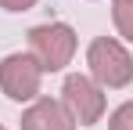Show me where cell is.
<instances>
[{
    "label": "cell",
    "mask_w": 133,
    "mask_h": 130,
    "mask_svg": "<svg viewBox=\"0 0 133 130\" xmlns=\"http://www.w3.org/2000/svg\"><path fill=\"white\" fill-rule=\"evenodd\" d=\"M87 69L101 90H119L133 83V54L111 36H97L87 47Z\"/></svg>",
    "instance_id": "cell-1"
},
{
    "label": "cell",
    "mask_w": 133,
    "mask_h": 130,
    "mask_svg": "<svg viewBox=\"0 0 133 130\" xmlns=\"http://www.w3.org/2000/svg\"><path fill=\"white\" fill-rule=\"evenodd\" d=\"M111 22H115L119 36L133 43V0H111Z\"/></svg>",
    "instance_id": "cell-6"
},
{
    "label": "cell",
    "mask_w": 133,
    "mask_h": 130,
    "mask_svg": "<svg viewBox=\"0 0 133 130\" xmlns=\"http://www.w3.org/2000/svg\"><path fill=\"white\" fill-rule=\"evenodd\" d=\"M61 105H65V112L79 127H94V123H101L108 101H104V90L94 83L90 76L72 72V76H65V83H61Z\"/></svg>",
    "instance_id": "cell-3"
},
{
    "label": "cell",
    "mask_w": 133,
    "mask_h": 130,
    "mask_svg": "<svg viewBox=\"0 0 133 130\" xmlns=\"http://www.w3.org/2000/svg\"><path fill=\"white\" fill-rule=\"evenodd\" d=\"M108 130H133V101H122L108 116Z\"/></svg>",
    "instance_id": "cell-7"
},
{
    "label": "cell",
    "mask_w": 133,
    "mask_h": 130,
    "mask_svg": "<svg viewBox=\"0 0 133 130\" xmlns=\"http://www.w3.org/2000/svg\"><path fill=\"white\" fill-rule=\"evenodd\" d=\"M29 54L40 62L43 72H61L76 54V29L65 22H43L29 29Z\"/></svg>",
    "instance_id": "cell-2"
},
{
    "label": "cell",
    "mask_w": 133,
    "mask_h": 130,
    "mask_svg": "<svg viewBox=\"0 0 133 130\" xmlns=\"http://www.w3.org/2000/svg\"><path fill=\"white\" fill-rule=\"evenodd\" d=\"M0 130H4V127H0Z\"/></svg>",
    "instance_id": "cell-9"
},
{
    "label": "cell",
    "mask_w": 133,
    "mask_h": 130,
    "mask_svg": "<svg viewBox=\"0 0 133 130\" xmlns=\"http://www.w3.org/2000/svg\"><path fill=\"white\" fill-rule=\"evenodd\" d=\"M0 7L18 15V11H29V7H36V0H0Z\"/></svg>",
    "instance_id": "cell-8"
},
{
    "label": "cell",
    "mask_w": 133,
    "mask_h": 130,
    "mask_svg": "<svg viewBox=\"0 0 133 130\" xmlns=\"http://www.w3.org/2000/svg\"><path fill=\"white\" fill-rule=\"evenodd\" d=\"M22 130H76V119L54 98H36L22 112Z\"/></svg>",
    "instance_id": "cell-5"
},
{
    "label": "cell",
    "mask_w": 133,
    "mask_h": 130,
    "mask_svg": "<svg viewBox=\"0 0 133 130\" xmlns=\"http://www.w3.org/2000/svg\"><path fill=\"white\" fill-rule=\"evenodd\" d=\"M40 83H43V69L32 54H7L0 62V90L11 101H36L40 98Z\"/></svg>",
    "instance_id": "cell-4"
}]
</instances>
